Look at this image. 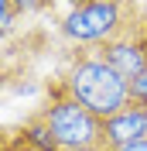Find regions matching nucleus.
Wrapping results in <instances>:
<instances>
[{"label":"nucleus","mask_w":147,"mask_h":151,"mask_svg":"<svg viewBox=\"0 0 147 151\" xmlns=\"http://www.w3.org/2000/svg\"><path fill=\"white\" fill-rule=\"evenodd\" d=\"M58 83L75 103H82L99 120H110L113 113L130 106V83L96 55V48H72Z\"/></svg>","instance_id":"nucleus-1"},{"label":"nucleus","mask_w":147,"mask_h":151,"mask_svg":"<svg viewBox=\"0 0 147 151\" xmlns=\"http://www.w3.org/2000/svg\"><path fill=\"white\" fill-rule=\"evenodd\" d=\"M140 14H144V4L82 0V4L65 7V17L58 21V31L75 48H96V45H106V41L120 38Z\"/></svg>","instance_id":"nucleus-2"},{"label":"nucleus","mask_w":147,"mask_h":151,"mask_svg":"<svg viewBox=\"0 0 147 151\" xmlns=\"http://www.w3.org/2000/svg\"><path fill=\"white\" fill-rule=\"evenodd\" d=\"M34 117L45 124L55 144L62 151H89V148H103V120L92 117L82 103H75L72 96L62 89L58 79H51L45 93V103L34 110Z\"/></svg>","instance_id":"nucleus-3"},{"label":"nucleus","mask_w":147,"mask_h":151,"mask_svg":"<svg viewBox=\"0 0 147 151\" xmlns=\"http://www.w3.org/2000/svg\"><path fill=\"white\" fill-rule=\"evenodd\" d=\"M144 14H147V7H144ZM144 14H140L120 38H113L106 45H96V55H99L116 76H123L127 83H133V79L147 69V21H144Z\"/></svg>","instance_id":"nucleus-4"},{"label":"nucleus","mask_w":147,"mask_h":151,"mask_svg":"<svg viewBox=\"0 0 147 151\" xmlns=\"http://www.w3.org/2000/svg\"><path fill=\"white\" fill-rule=\"evenodd\" d=\"M147 137V106H123L120 113H113L110 120H103V148L120 151L130 148Z\"/></svg>","instance_id":"nucleus-5"},{"label":"nucleus","mask_w":147,"mask_h":151,"mask_svg":"<svg viewBox=\"0 0 147 151\" xmlns=\"http://www.w3.org/2000/svg\"><path fill=\"white\" fill-rule=\"evenodd\" d=\"M0 151H38L34 144L28 141L24 127H0Z\"/></svg>","instance_id":"nucleus-6"},{"label":"nucleus","mask_w":147,"mask_h":151,"mask_svg":"<svg viewBox=\"0 0 147 151\" xmlns=\"http://www.w3.org/2000/svg\"><path fill=\"white\" fill-rule=\"evenodd\" d=\"M24 0H0V38H7L17 28V17L24 14Z\"/></svg>","instance_id":"nucleus-7"},{"label":"nucleus","mask_w":147,"mask_h":151,"mask_svg":"<svg viewBox=\"0 0 147 151\" xmlns=\"http://www.w3.org/2000/svg\"><path fill=\"white\" fill-rule=\"evenodd\" d=\"M130 103L133 106H147V69L130 83Z\"/></svg>","instance_id":"nucleus-8"},{"label":"nucleus","mask_w":147,"mask_h":151,"mask_svg":"<svg viewBox=\"0 0 147 151\" xmlns=\"http://www.w3.org/2000/svg\"><path fill=\"white\" fill-rule=\"evenodd\" d=\"M120 151H147V137H144V141H137V144H130V148H120Z\"/></svg>","instance_id":"nucleus-9"}]
</instances>
